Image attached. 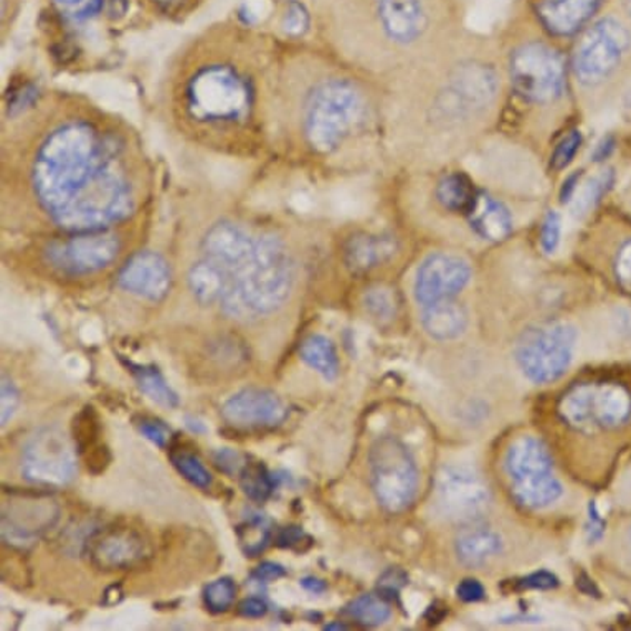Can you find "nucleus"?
Segmentation results:
<instances>
[{
    "instance_id": "obj_1",
    "label": "nucleus",
    "mask_w": 631,
    "mask_h": 631,
    "mask_svg": "<svg viewBox=\"0 0 631 631\" xmlns=\"http://www.w3.org/2000/svg\"><path fill=\"white\" fill-rule=\"evenodd\" d=\"M151 184L136 131L90 101L49 91L20 101L3 123V226L52 236L127 226Z\"/></svg>"
},
{
    "instance_id": "obj_2",
    "label": "nucleus",
    "mask_w": 631,
    "mask_h": 631,
    "mask_svg": "<svg viewBox=\"0 0 631 631\" xmlns=\"http://www.w3.org/2000/svg\"><path fill=\"white\" fill-rule=\"evenodd\" d=\"M168 67L166 121L186 142L232 158L268 148V93L273 59L240 49L199 47Z\"/></svg>"
},
{
    "instance_id": "obj_3",
    "label": "nucleus",
    "mask_w": 631,
    "mask_h": 631,
    "mask_svg": "<svg viewBox=\"0 0 631 631\" xmlns=\"http://www.w3.org/2000/svg\"><path fill=\"white\" fill-rule=\"evenodd\" d=\"M199 257L219 268V307L227 318L253 322L290 301L297 264L274 222L247 212H216L203 222Z\"/></svg>"
},
{
    "instance_id": "obj_4",
    "label": "nucleus",
    "mask_w": 631,
    "mask_h": 631,
    "mask_svg": "<svg viewBox=\"0 0 631 631\" xmlns=\"http://www.w3.org/2000/svg\"><path fill=\"white\" fill-rule=\"evenodd\" d=\"M291 117L294 120L288 121V127L294 123L298 136L310 151L331 154L364 124L368 103L361 88L349 78L331 77L314 81L297 108H281L270 114L268 148L273 128Z\"/></svg>"
},
{
    "instance_id": "obj_5",
    "label": "nucleus",
    "mask_w": 631,
    "mask_h": 631,
    "mask_svg": "<svg viewBox=\"0 0 631 631\" xmlns=\"http://www.w3.org/2000/svg\"><path fill=\"white\" fill-rule=\"evenodd\" d=\"M559 413L585 435L622 432L631 425V385L613 378L575 383L562 397Z\"/></svg>"
},
{
    "instance_id": "obj_6",
    "label": "nucleus",
    "mask_w": 631,
    "mask_h": 631,
    "mask_svg": "<svg viewBox=\"0 0 631 631\" xmlns=\"http://www.w3.org/2000/svg\"><path fill=\"white\" fill-rule=\"evenodd\" d=\"M127 226L98 232L52 236L43 243V260L57 273L68 278L100 273L123 252V229Z\"/></svg>"
},
{
    "instance_id": "obj_7",
    "label": "nucleus",
    "mask_w": 631,
    "mask_h": 631,
    "mask_svg": "<svg viewBox=\"0 0 631 631\" xmlns=\"http://www.w3.org/2000/svg\"><path fill=\"white\" fill-rule=\"evenodd\" d=\"M575 342L577 329L572 324L545 322L521 335L515 345V361L532 382H554L568 371Z\"/></svg>"
},
{
    "instance_id": "obj_8",
    "label": "nucleus",
    "mask_w": 631,
    "mask_h": 631,
    "mask_svg": "<svg viewBox=\"0 0 631 631\" xmlns=\"http://www.w3.org/2000/svg\"><path fill=\"white\" fill-rule=\"evenodd\" d=\"M371 481L375 498L387 511H405L419 491V470L405 444L393 437H382L369 453Z\"/></svg>"
},
{
    "instance_id": "obj_9",
    "label": "nucleus",
    "mask_w": 631,
    "mask_h": 631,
    "mask_svg": "<svg viewBox=\"0 0 631 631\" xmlns=\"http://www.w3.org/2000/svg\"><path fill=\"white\" fill-rule=\"evenodd\" d=\"M629 29L615 17L593 23L577 46L573 73L583 87H597L609 80L629 52Z\"/></svg>"
},
{
    "instance_id": "obj_10",
    "label": "nucleus",
    "mask_w": 631,
    "mask_h": 631,
    "mask_svg": "<svg viewBox=\"0 0 631 631\" xmlns=\"http://www.w3.org/2000/svg\"><path fill=\"white\" fill-rule=\"evenodd\" d=\"M509 71L515 91L532 103H552L564 93V62L554 49L544 43H524L515 49Z\"/></svg>"
},
{
    "instance_id": "obj_11",
    "label": "nucleus",
    "mask_w": 631,
    "mask_h": 631,
    "mask_svg": "<svg viewBox=\"0 0 631 631\" xmlns=\"http://www.w3.org/2000/svg\"><path fill=\"white\" fill-rule=\"evenodd\" d=\"M22 474L39 487H67L77 474V444L62 430L46 427L39 430L22 451Z\"/></svg>"
},
{
    "instance_id": "obj_12",
    "label": "nucleus",
    "mask_w": 631,
    "mask_h": 631,
    "mask_svg": "<svg viewBox=\"0 0 631 631\" xmlns=\"http://www.w3.org/2000/svg\"><path fill=\"white\" fill-rule=\"evenodd\" d=\"M435 493L443 514L453 521L473 522L490 504V490L483 478L463 464L442 468Z\"/></svg>"
},
{
    "instance_id": "obj_13",
    "label": "nucleus",
    "mask_w": 631,
    "mask_h": 631,
    "mask_svg": "<svg viewBox=\"0 0 631 631\" xmlns=\"http://www.w3.org/2000/svg\"><path fill=\"white\" fill-rule=\"evenodd\" d=\"M87 549L91 564L103 572L136 569L151 558V542L144 532L131 525L98 529L88 539Z\"/></svg>"
},
{
    "instance_id": "obj_14",
    "label": "nucleus",
    "mask_w": 631,
    "mask_h": 631,
    "mask_svg": "<svg viewBox=\"0 0 631 631\" xmlns=\"http://www.w3.org/2000/svg\"><path fill=\"white\" fill-rule=\"evenodd\" d=\"M471 268L453 253H433L420 264L415 278V300L422 307L457 298L470 283Z\"/></svg>"
},
{
    "instance_id": "obj_15",
    "label": "nucleus",
    "mask_w": 631,
    "mask_h": 631,
    "mask_svg": "<svg viewBox=\"0 0 631 631\" xmlns=\"http://www.w3.org/2000/svg\"><path fill=\"white\" fill-rule=\"evenodd\" d=\"M59 519L53 501L39 497L12 498L3 504L2 535L9 544L27 545L36 542Z\"/></svg>"
},
{
    "instance_id": "obj_16",
    "label": "nucleus",
    "mask_w": 631,
    "mask_h": 631,
    "mask_svg": "<svg viewBox=\"0 0 631 631\" xmlns=\"http://www.w3.org/2000/svg\"><path fill=\"white\" fill-rule=\"evenodd\" d=\"M121 290L142 300L159 303L172 288V268L161 253L141 250L132 253L118 274Z\"/></svg>"
},
{
    "instance_id": "obj_17",
    "label": "nucleus",
    "mask_w": 631,
    "mask_h": 631,
    "mask_svg": "<svg viewBox=\"0 0 631 631\" xmlns=\"http://www.w3.org/2000/svg\"><path fill=\"white\" fill-rule=\"evenodd\" d=\"M222 417L240 430L273 429L287 419V407L271 390L249 387L223 403Z\"/></svg>"
},
{
    "instance_id": "obj_18",
    "label": "nucleus",
    "mask_w": 631,
    "mask_h": 631,
    "mask_svg": "<svg viewBox=\"0 0 631 631\" xmlns=\"http://www.w3.org/2000/svg\"><path fill=\"white\" fill-rule=\"evenodd\" d=\"M378 16L383 33L399 46L415 42L429 26L425 0H378Z\"/></svg>"
},
{
    "instance_id": "obj_19",
    "label": "nucleus",
    "mask_w": 631,
    "mask_h": 631,
    "mask_svg": "<svg viewBox=\"0 0 631 631\" xmlns=\"http://www.w3.org/2000/svg\"><path fill=\"white\" fill-rule=\"evenodd\" d=\"M603 0H539V19L552 36L568 37L585 26Z\"/></svg>"
},
{
    "instance_id": "obj_20",
    "label": "nucleus",
    "mask_w": 631,
    "mask_h": 631,
    "mask_svg": "<svg viewBox=\"0 0 631 631\" xmlns=\"http://www.w3.org/2000/svg\"><path fill=\"white\" fill-rule=\"evenodd\" d=\"M505 473L512 481L552 473V457L541 440L521 437L508 448Z\"/></svg>"
},
{
    "instance_id": "obj_21",
    "label": "nucleus",
    "mask_w": 631,
    "mask_h": 631,
    "mask_svg": "<svg viewBox=\"0 0 631 631\" xmlns=\"http://www.w3.org/2000/svg\"><path fill=\"white\" fill-rule=\"evenodd\" d=\"M397 243L390 236L361 233L352 237L345 246V263L354 273H368L395 254Z\"/></svg>"
},
{
    "instance_id": "obj_22",
    "label": "nucleus",
    "mask_w": 631,
    "mask_h": 631,
    "mask_svg": "<svg viewBox=\"0 0 631 631\" xmlns=\"http://www.w3.org/2000/svg\"><path fill=\"white\" fill-rule=\"evenodd\" d=\"M471 227L481 239L503 242L512 232V217L500 200L488 193H478L473 209L468 213Z\"/></svg>"
},
{
    "instance_id": "obj_23",
    "label": "nucleus",
    "mask_w": 631,
    "mask_h": 631,
    "mask_svg": "<svg viewBox=\"0 0 631 631\" xmlns=\"http://www.w3.org/2000/svg\"><path fill=\"white\" fill-rule=\"evenodd\" d=\"M73 435L77 450L87 458L91 473L98 474L110 464L108 448L100 444L101 427L93 407L81 410L73 420Z\"/></svg>"
},
{
    "instance_id": "obj_24",
    "label": "nucleus",
    "mask_w": 631,
    "mask_h": 631,
    "mask_svg": "<svg viewBox=\"0 0 631 631\" xmlns=\"http://www.w3.org/2000/svg\"><path fill=\"white\" fill-rule=\"evenodd\" d=\"M423 308L422 324L437 341L460 338L468 328V311L454 298L437 301Z\"/></svg>"
},
{
    "instance_id": "obj_25",
    "label": "nucleus",
    "mask_w": 631,
    "mask_h": 631,
    "mask_svg": "<svg viewBox=\"0 0 631 631\" xmlns=\"http://www.w3.org/2000/svg\"><path fill=\"white\" fill-rule=\"evenodd\" d=\"M503 549L500 534L484 525L463 529L457 539L458 559L468 568H481L500 555Z\"/></svg>"
},
{
    "instance_id": "obj_26",
    "label": "nucleus",
    "mask_w": 631,
    "mask_h": 631,
    "mask_svg": "<svg viewBox=\"0 0 631 631\" xmlns=\"http://www.w3.org/2000/svg\"><path fill=\"white\" fill-rule=\"evenodd\" d=\"M512 494L519 504L529 509H544L561 498L562 484L552 473L512 481Z\"/></svg>"
},
{
    "instance_id": "obj_27",
    "label": "nucleus",
    "mask_w": 631,
    "mask_h": 631,
    "mask_svg": "<svg viewBox=\"0 0 631 631\" xmlns=\"http://www.w3.org/2000/svg\"><path fill=\"white\" fill-rule=\"evenodd\" d=\"M478 193L480 192L474 189L473 182L461 172H451V174L444 176L440 179L435 190L437 200L444 210L453 213H467V216L473 209Z\"/></svg>"
},
{
    "instance_id": "obj_28",
    "label": "nucleus",
    "mask_w": 631,
    "mask_h": 631,
    "mask_svg": "<svg viewBox=\"0 0 631 631\" xmlns=\"http://www.w3.org/2000/svg\"><path fill=\"white\" fill-rule=\"evenodd\" d=\"M497 78L484 67H467L454 80V93L468 104H484L494 97Z\"/></svg>"
},
{
    "instance_id": "obj_29",
    "label": "nucleus",
    "mask_w": 631,
    "mask_h": 631,
    "mask_svg": "<svg viewBox=\"0 0 631 631\" xmlns=\"http://www.w3.org/2000/svg\"><path fill=\"white\" fill-rule=\"evenodd\" d=\"M128 369L138 383L139 390L152 402L166 409H176L179 405L178 393L169 387L158 368L129 362Z\"/></svg>"
},
{
    "instance_id": "obj_30",
    "label": "nucleus",
    "mask_w": 631,
    "mask_h": 631,
    "mask_svg": "<svg viewBox=\"0 0 631 631\" xmlns=\"http://www.w3.org/2000/svg\"><path fill=\"white\" fill-rule=\"evenodd\" d=\"M300 358L325 380L338 378V354H335L334 344L324 335L314 334L304 339L300 348Z\"/></svg>"
},
{
    "instance_id": "obj_31",
    "label": "nucleus",
    "mask_w": 631,
    "mask_h": 631,
    "mask_svg": "<svg viewBox=\"0 0 631 631\" xmlns=\"http://www.w3.org/2000/svg\"><path fill=\"white\" fill-rule=\"evenodd\" d=\"M239 474L240 487H242L243 493L254 503L267 501L273 493L274 487H277L274 478L271 477L270 471L260 461L243 464Z\"/></svg>"
},
{
    "instance_id": "obj_32",
    "label": "nucleus",
    "mask_w": 631,
    "mask_h": 631,
    "mask_svg": "<svg viewBox=\"0 0 631 631\" xmlns=\"http://www.w3.org/2000/svg\"><path fill=\"white\" fill-rule=\"evenodd\" d=\"M348 613L355 622L364 627H379L390 619L389 603L385 602L383 597L378 595H362L355 599L351 605L348 607Z\"/></svg>"
},
{
    "instance_id": "obj_33",
    "label": "nucleus",
    "mask_w": 631,
    "mask_h": 631,
    "mask_svg": "<svg viewBox=\"0 0 631 631\" xmlns=\"http://www.w3.org/2000/svg\"><path fill=\"white\" fill-rule=\"evenodd\" d=\"M171 461L176 470L193 487L200 488V490H209L212 487V474L209 473V470L203 467L202 461L196 454L186 450H172Z\"/></svg>"
},
{
    "instance_id": "obj_34",
    "label": "nucleus",
    "mask_w": 631,
    "mask_h": 631,
    "mask_svg": "<svg viewBox=\"0 0 631 631\" xmlns=\"http://www.w3.org/2000/svg\"><path fill=\"white\" fill-rule=\"evenodd\" d=\"M612 182L613 172L607 171L597 176V178L590 179L582 189H577L575 200H573V212L577 216L590 212L599 203V200L602 199L603 193H607V190L610 189Z\"/></svg>"
},
{
    "instance_id": "obj_35",
    "label": "nucleus",
    "mask_w": 631,
    "mask_h": 631,
    "mask_svg": "<svg viewBox=\"0 0 631 631\" xmlns=\"http://www.w3.org/2000/svg\"><path fill=\"white\" fill-rule=\"evenodd\" d=\"M237 597V585L230 577L213 580L203 590V603L212 613H223L233 605Z\"/></svg>"
},
{
    "instance_id": "obj_36",
    "label": "nucleus",
    "mask_w": 631,
    "mask_h": 631,
    "mask_svg": "<svg viewBox=\"0 0 631 631\" xmlns=\"http://www.w3.org/2000/svg\"><path fill=\"white\" fill-rule=\"evenodd\" d=\"M580 144H582V134L579 131H570L568 136H564L552 154L551 168L554 171L568 168L579 152Z\"/></svg>"
},
{
    "instance_id": "obj_37",
    "label": "nucleus",
    "mask_w": 631,
    "mask_h": 631,
    "mask_svg": "<svg viewBox=\"0 0 631 631\" xmlns=\"http://www.w3.org/2000/svg\"><path fill=\"white\" fill-rule=\"evenodd\" d=\"M20 405V392L17 389L16 383L12 382V379L7 378L6 374L2 375V399H0V422H2V427H6L7 423L12 420V417L16 415L17 409Z\"/></svg>"
},
{
    "instance_id": "obj_38",
    "label": "nucleus",
    "mask_w": 631,
    "mask_h": 631,
    "mask_svg": "<svg viewBox=\"0 0 631 631\" xmlns=\"http://www.w3.org/2000/svg\"><path fill=\"white\" fill-rule=\"evenodd\" d=\"M562 222L561 216L554 210L545 216L541 230V246L545 253H554L561 242Z\"/></svg>"
},
{
    "instance_id": "obj_39",
    "label": "nucleus",
    "mask_w": 631,
    "mask_h": 631,
    "mask_svg": "<svg viewBox=\"0 0 631 631\" xmlns=\"http://www.w3.org/2000/svg\"><path fill=\"white\" fill-rule=\"evenodd\" d=\"M613 273L620 288L631 297V240L617 253Z\"/></svg>"
},
{
    "instance_id": "obj_40",
    "label": "nucleus",
    "mask_w": 631,
    "mask_h": 631,
    "mask_svg": "<svg viewBox=\"0 0 631 631\" xmlns=\"http://www.w3.org/2000/svg\"><path fill=\"white\" fill-rule=\"evenodd\" d=\"M139 432L156 444V447L164 448L171 440V430L164 425V423L158 422V420L142 419L138 423Z\"/></svg>"
},
{
    "instance_id": "obj_41",
    "label": "nucleus",
    "mask_w": 631,
    "mask_h": 631,
    "mask_svg": "<svg viewBox=\"0 0 631 631\" xmlns=\"http://www.w3.org/2000/svg\"><path fill=\"white\" fill-rule=\"evenodd\" d=\"M213 463L219 468L220 471L227 474L240 473L243 468V460L237 451L230 450V448H223V450L217 451L213 454Z\"/></svg>"
},
{
    "instance_id": "obj_42",
    "label": "nucleus",
    "mask_w": 631,
    "mask_h": 631,
    "mask_svg": "<svg viewBox=\"0 0 631 631\" xmlns=\"http://www.w3.org/2000/svg\"><path fill=\"white\" fill-rule=\"evenodd\" d=\"M308 22L310 19H308L307 10L300 3H293L284 17V29L291 36H301L308 29Z\"/></svg>"
},
{
    "instance_id": "obj_43",
    "label": "nucleus",
    "mask_w": 631,
    "mask_h": 631,
    "mask_svg": "<svg viewBox=\"0 0 631 631\" xmlns=\"http://www.w3.org/2000/svg\"><path fill=\"white\" fill-rule=\"evenodd\" d=\"M365 303H368L369 310L372 311L378 318H387V316L392 314L393 307L392 300H390L389 294L382 290L372 291L369 297L365 298Z\"/></svg>"
},
{
    "instance_id": "obj_44",
    "label": "nucleus",
    "mask_w": 631,
    "mask_h": 631,
    "mask_svg": "<svg viewBox=\"0 0 631 631\" xmlns=\"http://www.w3.org/2000/svg\"><path fill=\"white\" fill-rule=\"evenodd\" d=\"M287 570L281 568L280 564H274V562H263V564L258 565L257 569L252 572V579L254 582L260 583H270L274 582V580L281 579L284 577Z\"/></svg>"
},
{
    "instance_id": "obj_45",
    "label": "nucleus",
    "mask_w": 631,
    "mask_h": 631,
    "mask_svg": "<svg viewBox=\"0 0 631 631\" xmlns=\"http://www.w3.org/2000/svg\"><path fill=\"white\" fill-rule=\"evenodd\" d=\"M237 612L246 619H261V617L267 615L268 605L264 600L258 599V597H249V599L239 603Z\"/></svg>"
},
{
    "instance_id": "obj_46",
    "label": "nucleus",
    "mask_w": 631,
    "mask_h": 631,
    "mask_svg": "<svg viewBox=\"0 0 631 631\" xmlns=\"http://www.w3.org/2000/svg\"><path fill=\"white\" fill-rule=\"evenodd\" d=\"M457 593L463 602H478L483 599L484 589L478 580L467 579L458 585Z\"/></svg>"
},
{
    "instance_id": "obj_47",
    "label": "nucleus",
    "mask_w": 631,
    "mask_h": 631,
    "mask_svg": "<svg viewBox=\"0 0 631 631\" xmlns=\"http://www.w3.org/2000/svg\"><path fill=\"white\" fill-rule=\"evenodd\" d=\"M522 582H524L522 587H525V589L548 590L554 589V587L558 585V579L549 572L532 573V575H529L528 579L522 580Z\"/></svg>"
},
{
    "instance_id": "obj_48",
    "label": "nucleus",
    "mask_w": 631,
    "mask_h": 631,
    "mask_svg": "<svg viewBox=\"0 0 631 631\" xmlns=\"http://www.w3.org/2000/svg\"><path fill=\"white\" fill-rule=\"evenodd\" d=\"M301 538H303V532H301L300 528H287L281 532L280 538H278V544L291 545L300 541Z\"/></svg>"
},
{
    "instance_id": "obj_49",
    "label": "nucleus",
    "mask_w": 631,
    "mask_h": 631,
    "mask_svg": "<svg viewBox=\"0 0 631 631\" xmlns=\"http://www.w3.org/2000/svg\"><path fill=\"white\" fill-rule=\"evenodd\" d=\"M301 585L314 593L324 592L325 589V583L322 580L314 579V577H307V579L301 580Z\"/></svg>"
},
{
    "instance_id": "obj_50",
    "label": "nucleus",
    "mask_w": 631,
    "mask_h": 631,
    "mask_svg": "<svg viewBox=\"0 0 631 631\" xmlns=\"http://www.w3.org/2000/svg\"><path fill=\"white\" fill-rule=\"evenodd\" d=\"M152 2L164 9L166 12H174V10L181 9L186 0H152Z\"/></svg>"
},
{
    "instance_id": "obj_51",
    "label": "nucleus",
    "mask_w": 631,
    "mask_h": 631,
    "mask_svg": "<svg viewBox=\"0 0 631 631\" xmlns=\"http://www.w3.org/2000/svg\"><path fill=\"white\" fill-rule=\"evenodd\" d=\"M325 630H345V627L342 623H338V625H328Z\"/></svg>"
},
{
    "instance_id": "obj_52",
    "label": "nucleus",
    "mask_w": 631,
    "mask_h": 631,
    "mask_svg": "<svg viewBox=\"0 0 631 631\" xmlns=\"http://www.w3.org/2000/svg\"><path fill=\"white\" fill-rule=\"evenodd\" d=\"M60 2L68 3V6H73V3H80L81 0H60Z\"/></svg>"
},
{
    "instance_id": "obj_53",
    "label": "nucleus",
    "mask_w": 631,
    "mask_h": 631,
    "mask_svg": "<svg viewBox=\"0 0 631 631\" xmlns=\"http://www.w3.org/2000/svg\"><path fill=\"white\" fill-rule=\"evenodd\" d=\"M623 3H625L627 10L631 13V0H623Z\"/></svg>"
}]
</instances>
